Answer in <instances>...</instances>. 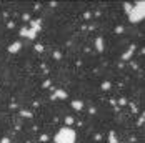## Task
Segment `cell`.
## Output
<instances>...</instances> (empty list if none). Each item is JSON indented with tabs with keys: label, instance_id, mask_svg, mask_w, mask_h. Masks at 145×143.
<instances>
[{
	"label": "cell",
	"instance_id": "1",
	"mask_svg": "<svg viewBox=\"0 0 145 143\" xmlns=\"http://www.w3.org/2000/svg\"><path fill=\"white\" fill-rule=\"evenodd\" d=\"M57 143H72L75 140V133L69 128H64V130L58 131V135H57Z\"/></svg>",
	"mask_w": 145,
	"mask_h": 143
}]
</instances>
